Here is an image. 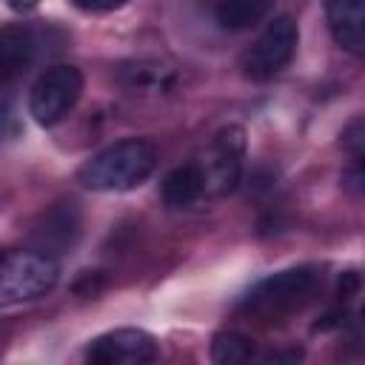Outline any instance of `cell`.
<instances>
[{"label":"cell","instance_id":"6da1fadb","mask_svg":"<svg viewBox=\"0 0 365 365\" xmlns=\"http://www.w3.org/2000/svg\"><path fill=\"white\" fill-rule=\"evenodd\" d=\"M157 168V148L148 140L128 137L106 145L77 171V182L88 191L111 194L143 185Z\"/></svg>","mask_w":365,"mask_h":365},{"label":"cell","instance_id":"7a4b0ae2","mask_svg":"<svg viewBox=\"0 0 365 365\" xmlns=\"http://www.w3.org/2000/svg\"><path fill=\"white\" fill-rule=\"evenodd\" d=\"M319 282L317 268L311 265H297V268H285L277 271L265 279H259L240 302V311L257 322H274L288 317L291 311H297L299 305L308 302V297L314 294Z\"/></svg>","mask_w":365,"mask_h":365},{"label":"cell","instance_id":"3957f363","mask_svg":"<svg viewBox=\"0 0 365 365\" xmlns=\"http://www.w3.org/2000/svg\"><path fill=\"white\" fill-rule=\"evenodd\" d=\"M60 265L51 254L26 248H0V308L34 302L54 291Z\"/></svg>","mask_w":365,"mask_h":365},{"label":"cell","instance_id":"277c9868","mask_svg":"<svg viewBox=\"0 0 365 365\" xmlns=\"http://www.w3.org/2000/svg\"><path fill=\"white\" fill-rule=\"evenodd\" d=\"M297 43H299V29H297L294 17H288V14L274 17L262 29V34L242 51V57H240L242 74L254 83L274 80L294 60Z\"/></svg>","mask_w":365,"mask_h":365},{"label":"cell","instance_id":"5b68a950","mask_svg":"<svg viewBox=\"0 0 365 365\" xmlns=\"http://www.w3.org/2000/svg\"><path fill=\"white\" fill-rule=\"evenodd\" d=\"M83 94V74L77 66L57 63L48 66L29 91V114L37 125H57L71 108L80 103Z\"/></svg>","mask_w":365,"mask_h":365},{"label":"cell","instance_id":"8992f818","mask_svg":"<svg viewBox=\"0 0 365 365\" xmlns=\"http://www.w3.org/2000/svg\"><path fill=\"white\" fill-rule=\"evenodd\" d=\"M160 356L157 339L143 328H114L94 336L86 348L91 365H145Z\"/></svg>","mask_w":365,"mask_h":365},{"label":"cell","instance_id":"52a82bcc","mask_svg":"<svg viewBox=\"0 0 365 365\" xmlns=\"http://www.w3.org/2000/svg\"><path fill=\"white\" fill-rule=\"evenodd\" d=\"M242 157H245V134L240 125H228L222 128L208 151V160L202 168V180H205V191L211 194H228L240 185L242 177Z\"/></svg>","mask_w":365,"mask_h":365},{"label":"cell","instance_id":"ba28073f","mask_svg":"<svg viewBox=\"0 0 365 365\" xmlns=\"http://www.w3.org/2000/svg\"><path fill=\"white\" fill-rule=\"evenodd\" d=\"M325 14L334 43L359 57L365 48V0H328Z\"/></svg>","mask_w":365,"mask_h":365},{"label":"cell","instance_id":"9c48e42d","mask_svg":"<svg viewBox=\"0 0 365 365\" xmlns=\"http://www.w3.org/2000/svg\"><path fill=\"white\" fill-rule=\"evenodd\" d=\"M34 31L23 23H9L0 29V88H6L11 80H17L29 63L34 60Z\"/></svg>","mask_w":365,"mask_h":365},{"label":"cell","instance_id":"30bf717a","mask_svg":"<svg viewBox=\"0 0 365 365\" xmlns=\"http://www.w3.org/2000/svg\"><path fill=\"white\" fill-rule=\"evenodd\" d=\"M80 234V214L74 208V202H60L51 211H46L40 217V222L34 225L31 237L37 242V251H48V248H71L74 240Z\"/></svg>","mask_w":365,"mask_h":365},{"label":"cell","instance_id":"8fae6325","mask_svg":"<svg viewBox=\"0 0 365 365\" xmlns=\"http://www.w3.org/2000/svg\"><path fill=\"white\" fill-rule=\"evenodd\" d=\"M117 80L134 94H160L171 88L174 71L160 60H131L117 68Z\"/></svg>","mask_w":365,"mask_h":365},{"label":"cell","instance_id":"7c38bea8","mask_svg":"<svg viewBox=\"0 0 365 365\" xmlns=\"http://www.w3.org/2000/svg\"><path fill=\"white\" fill-rule=\"evenodd\" d=\"M202 194H205V180L197 163H182L163 177V200L171 208H188Z\"/></svg>","mask_w":365,"mask_h":365},{"label":"cell","instance_id":"4fadbf2b","mask_svg":"<svg viewBox=\"0 0 365 365\" xmlns=\"http://www.w3.org/2000/svg\"><path fill=\"white\" fill-rule=\"evenodd\" d=\"M274 11V0H217L214 20L225 31H245L259 26Z\"/></svg>","mask_w":365,"mask_h":365},{"label":"cell","instance_id":"5bb4252c","mask_svg":"<svg viewBox=\"0 0 365 365\" xmlns=\"http://www.w3.org/2000/svg\"><path fill=\"white\" fill-rule=\"evenodd\" d=\"M211 359L220 365L251 362L254 359V342L237 331H220L211 342Z\"/></svg>","mask_w":365,"mask_h":365},{"label":"cell","instance_id":"9a60e30c","mask_svg":"<svg viewBox=\"0 0 365 365\" xmlns=\"http://www.w3.org/2000/svg\"><path fill=\"white\" fill-rule=\"evenodd\" d=\"M68 3L86 14H108V11L123 9L128 0H68Z\"/></svg>","mask_w":365,"mask_h":365},{"label":"cell","instance_id":"2e32d148","mask_svg":"<svg viewBox=\"0 0 365 365\" xmlns=\"http://www.w3.org/2000/svg\"><path fill=\"white\" fill-rule=\"evenodd\" d=\"M342 143L348 145V151L354 154V160H359V157H362V120H354V123L345 128Z\"/></svg>","mask_w":365,"mask_h":365},{"label":"cell","instance_id":"e0dca14e","mask_svg":"<svg viewBox=\"0 0 365 365\" xmlns=\"http://www.w3.org/2000/svg\"><path fill=\"white\" fill-rule=\"evenodd\" d=\"M6 3H9L14 11H31V9H34L40 0H6Z\"/></svg>","mask_w":365,"mask_h":365}]
</instances>
